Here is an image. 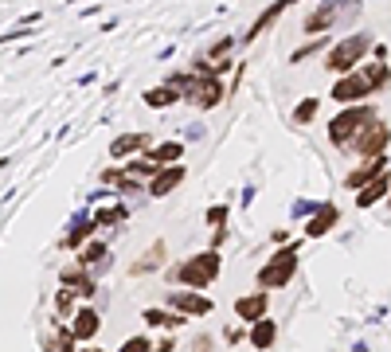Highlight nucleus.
<instances>
[{"mask_svg":"<svg viewBox=\"0 0 391 352\" xmlns=\"http://www.w3.org/2000/svg\"><path fill=\"white\" fill-rule=\"evenodd\" d=\"M266 305H270L266 293H246V298L235 302V313H239L243 321H258V317H266Z\"/></svg>","mask_w":391,"mask_h":352,"instance_id":"obj_11","label":"nucleus"},{"mask_svg":"<svg viewBox=\"0 0 391 352\" xmlns=\"http://www.w3.org/2000/svg\"><path fill=\"white\" fill-rule=\"evenodd\" d=\"M94 227H98V223H78L75 231H71L67 239H63V247H78L82 239H87V235H94Z\"/></svg>","mask_w":391,"mask_h":352,"instance_id":"obj_26","label":"nucleus"},{"mask_svg":"<svg viewBox=\"0 0 391 352\" xmlns=\"http://www.w3.org/2000/svg\"><path fill=\"white\" fill-rule=\"evenodd\" d=\"M293 270H297V251L286 247V251H278L270 263L258 270V286H263V290H282V286L293 278Z\"/></svg>","mask_w":391,"mask_h":352,"instance_id":"obj_3","label":"nucleus"},{"mask_svg":"<svg viewBox=\"0 0 391 352\" xmlns=\"http://www.w3.org/2000/svg\"><path fill=\"white\" fill-rule=\"evenodd\" d=\"M317 106H321L317 98H302V102H297V110H293V122H297V126L313 122V117H317Z\"/></svg>","mask_w":391,"mask_h":352,"instance_id":"obj_22","label":"nucleus"},{"mask_svg":"<svg viewBox=\"0 0 391 352\" xmlns=\"http://www.w3.org/2000/svg\"><path fill=\"white\" fill-rule=\"evenodd\" d=\"M371 117H376V114H371V106H348L344 114H337V117L329 122V141H332L337 149L352 145V137L360 133V129L368 126Z\"/></svg>","mask_w":391,"mask_h":352,"instance_id":"obj_2","label":"nucleus"},{"mask_svg":"<svg viewBox=\"0 0 391 352\" xmlns=\"http://www.w3.org/2000/svg\"><path fill=\"white\" fill-rule=\"evenodd\" d=\"M176 98H180V90H176V87H161V90H149L145 102H149V106H168V102H176Z\"/></svg>","mask_w":391,"mask_h":352,"instance_id":"obj_23","label":"nucleus"},{"mask_svg":"<svg viewBox=\"0 0 391 352\" xmlns=\"http://www.w3.org/2000/svg\"><path fill=\"white\" fill-rule=\"evenodd\" d=\"M219 266H223V258H219V251H204V254H192L184 266H176L172 278L176 282H184L188 290H204V286H212L215 278H219Z\"/></svg>","mask_w":391,"mask_h":352,"instance_id":"obj_1","label":"nucleus"},{"mask_svg":"<svg viewBox=\"0 0 391 352\" xmlns=\"http://www.w3.org/2000/svg\"><path fill=\"white\" fill-rule=\"evenodd\" d=\"M184 176H188V173H184V168H180V165H165V168H161V173L153 176V180H149V192H153V200H165V196L172 192V188L180 184Z\"/></svg>","mask_w":391,"mask_h":352,"instance_id":"obj_9","label":"nucleus"},{"mask_svg":"<svg viewBox=\"0 0 391 352\" xmlns=\"http://www.w3.org/2000/svg\"><path fill=\"white\" fill-rule=\"evenodd\" d=\"M188 94H192L196 106H204V110L219 106V98H223V82H219V71H204V75H200V82H196Z\"/></svg>","mask_w":391,"mask_h":352,"instance_id":"obj_7","label":"nucleus"},{"mask_svg":"<svg viewBox=\"0 0 391 352\" xmlns=\"http://www.w3.org/2000/svg\"><path fill=\"white\" fill-rule=\"evenodd\" d=\"M161 263H165V243H153L141 258H137L133 266H129V274H149V270H161Z\"/></svg>","mask_w":391,"mask_h":352,"instance_id":"obj_15","label":"nucleus"},{"mask_svg":"<svg viewBox=\"0 0 391 352\" xmlns=\"http://www.w3.org/2000/svg\"><path fill=\"white\" fill-rule=\"evenodd\" d=\"M82 352H102V349H82Z\"/></svg>","mask_w":391,"mask_h":352,"instance_id":"obj_31","label":"nucleus"},{"mask_svg":"<svg viewBox=\"0 0 391 352\" xmlns=\"http://www.w3.org/2000/svg\"><path fill=\"white\" fill-rule=\"evenodd\" d=\"M196 352H212V341H207V337L204 341H196Z\"/></svg>","mask_w":391,"mask_h":352,"instance_id":"obj_30","label":"nucleus"},{"mask_svg":"<svg viewBox=\"0 0 391 352\" xmlns=\"http://www.w3.org/2000/svg\"><path fill=\"white\" fill-rule=\"evenodd\" d=\"M371 90H376V87H371L368 71H356V75H344V78H337V82H332V98H337V102H344V106H352V102L368 98Z\"/></svg>","mask_w":391,"mask_h":352,"instance_id":"obj_5","label":"nucleus"},{"mask_svg":"<svg viewBox=\"0 0 391 352\" xmlns=\"http://www.w3.org/2000/svg\"><path fill=\"white\" fill-rule=\"evenodd\" d=\"M63 286H75L78 298H94V282L87 278V266H78V270L63 274Z\"/></svg>","mask_w":391,"mask_h":352,"instance_id":"obj_19","label":"nucleus"},{"mask_svg":"<svg viewBox=\"0 0 391 352\" xmlns=\"http://www.w3.org/2000/svg\"><path fill=\"white\" fill-rule=\"evenodd\" d=\"M388 184H391V180H388V173H383V176H376L371 184H364V188H360V200H356V204H360V207H371L376 200H383V196H388Z\"/></svg>","mask_w":391,"mask_h":352,"instance_id":"obj_17","label":"nucleus"},{"mask_svg":"<svg viewBox=\"0 0 391 352\" xmlns=\"http://www.w3.org/2000/svg\"><path fill=\"white\" fill-rule=\"evenodd\" d=\"M98 329H102V317H98V309H78L75 313V325H71V332H75L78 341H90Z\"/></svg>","mask_w":391,"mask_h":352,"instance_id":"obj_12","label":"nucleus"},{"mask_svg":"<svg viewBox=\"0 0 391 352\" xmlns=\"http://www.w3.org/2000/svg\"><path fill=\"white\" fill-rule=\"evenodd\" d=\"M332 223H337V207H332V204H325L321 212H317V215L309 219V223H305V235H309V239H317V235H325Z\"/></svg>","mask_w":391,"mask_h":352,"instance_id":"obj_16","label":"nucleus"},{"mask_svg":"<svg viewBox=\"0 0 391 352\" xmlns=\"http://www.w3.org/2000/svg\"><path fill=\"white\" fill-rule=\"evenodd\" d=\"M368 71V78H371V87L380 90V87H388V78H391V71L383 67V63H371V67H364Z\"/></svg>","mask_w":391,"mask_h":352,"instance_id":"obj_25","label":"nucleus"},{"mask_svg":"<svg viewBox=\"0 0 391 352\" xmlns=\"http://www.w3.org/2000/svg\"><path fill=\"white\" fill-rule=\"evenodd\" d=\"M388 141H391V129L383 126V122H376V117H371L368 126H364L360 133L352 137V149H356V153H360L364 161H368V156H383Z\"/></svg>","mask_w":391,"mask_h":352,"instance_id":"obj_4","label":"nucleus"},{"mask_svg":"<svg viewBox=\"0 0 391 352\" xmlns=\"http://www.w3.org/2000/svg\"><path fill=\"white\" fill-rule=\"evenodd\" d=\"M145 321L149 325H161V329H180V325H188L184 313H161V309H145Z\"/></svg>","mask_w":391,"mask_h":352,"instance_id":"obj_20","label":"nucleus"},{"mask_svg":"<svg viewBox=\"0 0 391 352\" xmlns=\"http://www.w3.org/2000/svg\"><path fill=\"white\" fill-rule=\"evenodd\" d=\"M121 215H126V207H110V212H102L94 219V223H114V219H121Z\"/></svg>","mask_w":391,"mask_h":352,"instance_id":"obj_28","label":"nucleus"},{"mask_svg":"<svg viewBox=\"0 0 391 352\" xmlns=\"http://www.w3.org/2000/svg\"><path fill=\"white\" fill-rule=\"evenodd\" d=\"M98 258H106V247H102V243H90L87 251L78 254V266H87V270H90V266H94Z\"/></svg>","mask_w":391,"mask_h":352,"instance_id":"obj_24","label":"nucleus"},{"mask_svg":"<svg viewBox=\"0 0 391 352\" xmlns=\"http://www.w3.org/2000/svg\"><path fill=\"white\" fill-rule=\"evenodd\" d=\"M383 173H388V161H383V156H368V161L344 180V184H348V188H364V184H371L376 176H383Z\"/></svg>","mask_w":391,"mask_h":352,"instance_id":"obj_10","label":"nucleus"},{"mask_svg":"<svg viewBox=\"0 0 391 352\" xmlns=\"http://www.w3.org/2000/svg\"><path fill=\"white\" fill-rule=\"evenodd\" d=\"M364 51H368V36H348L344 43H337L329 51V71H352Z\"/></svg>","mask_w":391,"mask_h":352,"instance_id":"obj_6","label":"nucleus"},{"mask_svg":"<svg viewBox=\"0 0 391 352\" xmlns=\"http://www.w3.org/2000/svg\"><path fill=\"white\" fill-rule=\"evenodd\" d=\"M168 305H172L176 313H184V317H204V313H212V302H207V298H200V293H184V290L168 293Z\"/></svg>","mask_w":391,"mask_h":352,"instance_id":"obj_8","label":"nucleus"},{"mask_svg":"<svg viewBox=\"0 0 391 352\" xmlns=\"http://www.w3.org/2000/svg\"><path fill=\"white\" fill-rule=\"evenodd\" d=\"M223 219H227V207H212V212H207V223L223 227Z\"/></svg>","mask_w":391,"mask_h":352,"instance_id":"obj_29","label":"nucleus"},{"mask_svg":"<svg viewBox=\"0 0 391 352\" xmlns=\"http://www.w3.org/2000/svg\"><path fill=\"white\" fill-rule=\"evenodd\" d=\"M121 352H153V344H149V337H129V341H121Z\"/></svg>","mask_w":391,"mask_h":352,"instance_id":"obj_27","label":"nucleus"},{"mask_svg":"<svg viewBox=\"0 0 391 352\" xmlns=\"http://www.w3.org/2000/svg\"><path fill=\"white\" fill-rule=\"evenodd\" d=\"M274 337H278V325H274L270 317H258V321H251V344H254V349H270Z\"/></svg>","mask_w":391,"mask_h":352,"instance_id":"obj_14","label":"nucleus"},{"mask_svg":"<svg viewBox=\"0 0 391 352\" xmlns=\"http://www.w3.org/2000/svg\"><path fill=\"white\" fill-rule=\"evenodd\" d=\"M180 156H184V145H180V141H168V145H156L153 149V161H156V165H176Z\"/></svg>","mask_w":391,"mask_h":352,"instance_id":"obj_21","label":"nucleus"},{"mask_svg":"<svg viewBox=\"0 0 391 352\" xmlns=\"http://www.w3.org/2000/svg\"><path fill=\"white\" fill-rule=\"evenodd\" d=\"M282 4H293V0H282Z\"/></svg>","mask_w":391,"mask_h":352,"instance_id":"obj_32","label":"nucleus"},{"mask_svg":"<svg viewBox=\"0 0 391 352\" xmlns=\"http://www.w3.org/2000/svg\"><path fill=\"white\" fill-rule=\"evenodd\" d=\"M341 4H344V0H325L321 8H317L309 20H305V31H325V28H329V24H332V20H337V12H341Z\"/></svg>","mask_w":391,"mask_h":352,"instance_id":"obj_13","label":"nucleus"},{"mask_svg":"<svg viewBox=\"0 0 391 352\" xmlns=\"http://www.w3.org/2000/svg\"><path fill=\"white\" fill-rule=\"evenodd\" d=\"M137 149H149V133H129V137H117L114 145H110V153H114V156H129V153H137Z\"/></svg>","mask_w":391,"mask_h":352,"instance_id":"obj_18","label":"nucleus"}]
</instances>
